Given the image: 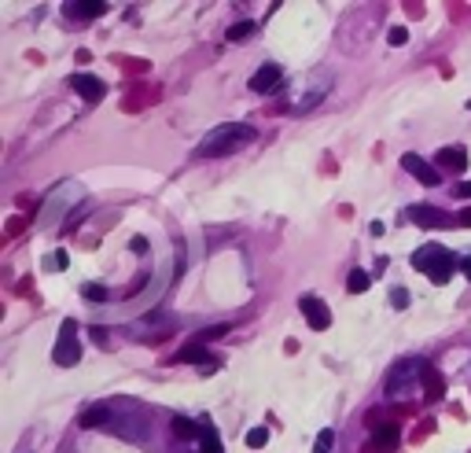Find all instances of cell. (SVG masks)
<instances>
[{"mask_svg":"<svg viewBox=\"0 0 471 453\" xmlns=\"http://www.w3.org/2000/svg\"><path fill=\"white\" fill-rule=\"evenodd\" d=\"M438 394H442V383H438V376L427 369V398H438Z\"/></svg>","mask_w":471,"mask_h":453,"instance_id":"cell-24","label":"cell"},{"mask_svg":"<svg viewBox=\"0 0 471 453\" xmlns=\"http://www.w3.org/2000/svg\"><path fill=\"white\" fill-rule=\"evenodd\" d=\"M412 265L420 269V273H427L431 284H446V280L457 273V254L446 251L442 243H427L412 254Z\"/></svg>","mask_w":471,"mask_h":453,"instance_id":"cell-2","label":"cell"},{"mask_svg":"<svg viewBox=\"0 0 471 453\" xmlns=\"http://www.w3.org/2000/svg\"><path fill=\"white\" fill-rule=\"evenodd\" d=\"M258 137L254 133V125H243V122H224V125H213L207 137H202V144L196 148L199 159H221V155H232V151H240L243 144H251V140Z\"/></svg>","mask_w":471,"mask_h":453,"instance_id":"cell-1","label":"cell"},{"mask_svg":"<svg viewBox=\"0 0 471 453\" xmlns=\"http://www.w3.org/2000/svg\"><path fill=\"white\" fill-rule=\"evenodd\" d=\"M405 214H409L412 225H423V229H438V225H446L442 214H438L435 207H423V203H416V207H409Z\"/></svg>","mask_w":471,"mask_h":453,"instance_id":"cell-10","label":"cell"},{"mask_svg":"<svg viewBox=\"0 0 471 453\" xmlns=\"http://www.w3.org/2000/svg\"><path fill=\"white\" fill-rule=\"evenodd\" d=\"M169 361H174V365H177V361H185V365H199V361H213V358H210V350L202 347V343H188V347H180Z\"/></svg>","mask_w":471,"mask_h":453,"instance_id":"cell-11","label":"cell"},{"mask_svg":"<svg viewBox=\"0 0 471 453\" xmlns=\"http://www.w3.org/2000/svg\"><path fill=\"white\" fill-rule=\"evenodd\" d=\"M401 170H409L420 185H438V181H442V174H438L431 163H423L420 155H412V151H409V155H401Z\"/></svg>","mask_w":471,"mask_h":453,"instance_id":"cell-7","label":"cell"},{"mask_svg":"<svg viewBox=\"0 0 471 453\" xmlns=\"http://www.w3.org/2000/svg\"><path fill=\"white\" fill-rule=\"evenodd\" d=\"M81 295L89 299V302H107V288H103V284H85Z\"/></svg>","mask_w":471,"mask_h":453,"instance_id":"cell-21","label":"cell"},{"mask_svg":"<svg viewBox=\"0 0 471 453\" xmlns=\"http://www.w3.org/2000/svg\"><path fill=\"white\" fill-rule=\"evenodd\" d=\"M453 196H457V199H471V181H464V185H457V188H453Z\"/></svg>","mask_w":471,"mask_h":453,"instance_id":"cell-27","label":"cell"},{"mask_svg":"<svg viewBox=\"0 0 471 453\" xmlns=\"http://www.w3.org/2000/svg\"><path fill=\"white\" fill-rule=\"evenodd\" d=\"M376 446L379 450H394V446H398V424H383L376 431Z\"/></svg>","mask_w":471,"mask_h":453,"instance_id":"cell-15","label":"cell"},{"mask_svg":"<svg viewBox=\"0 0 471 453\" xmlns=\"http://www.w3.org/2000/svg\"><path fill=\"white\" fill-rule=\"evenodd\" d=\"M387 41H390L394 48H401L405 41H409V34H405V26H390V34H387Z\"/></svg>","mask_w":471,"mask_h":453,"instance_id":"cell-22","label":"cell"},{"mask_svg":"<svg viewBox=\"0 0 471 453\" xmlns=\"http://www.w3.org/2000/svg\"><path fill=\"white\" fill-rule=\"evenodd\" d=\"M457 225H471V207H468V210H460V218H457Z\"/></svg>","mask_w":471,"mask_h":453,"instance_id":"cell-29","label":"cell"},{"mask_svg":"<svg viewBox=\"0 0 471 453\" xmlns=\"http://www.w3.org/2000/svg\"><path fill=\"white\" fill-rule=\"evenodd\" d=\"M280 78H284V70L276 67V63H262L258 70L251 74V92H258V96H265V92H273L276 85H280Z\"/></svg>","mask_w":471,"mask_h":453,"instance_id":"cell-6","label":"cell"},{"mask_svg":"<svg viewBox=\"0 0 471 453\" xmlns=\"http://www.w3.org/2000/svg\"><path fill=\"white\" fill-rule=\"evenodd\" d=\"M328 89H331V78H328V74H320V78H313V85H309V89L302 92V100L295 103V111L302 114V111H309V107H317V103L328 96Z\"/></svg>","mask_w":471,"mask_h":453,"instance_id":"cell-8","label":"cell"},{"mask_svg":"<svg viewBox=\"0 0 471 453\" xmlns=\"http://www.w3.org/2000/svg\"><path fill=\"white\" fill-rule=\"evenodd\" d=\"M224 332H229V325H213V328H207V332L199 336V343H207V339H221Z\"/></svg>","mask_w":471,"mask_h":453,"instance_id":"cell-25","label":"cell"},{"mask_svg":"<svg viewBox=\"0 0 471 453\" xmlns=\"http://www.w3.org/2000/svg\"><path fill=\"white\" fill-rule=\"evenodd\" d=\"M202 453H221V442H218V427L213 424H202Z\"/></svg>","mask_w":471,"mask_h":453,"instance_id":"cell-17","label":"cell"},{"mask_svg":"<svg viewBox=\"0 0 471 453\" xmlns=\"http://www.w3.org/2000/svg\"><path fill=\"white\" fill-rule=\"evenodd\" d=\"M107 416H111V405H92V409H85V413L78 416V424L81 427H100Z\"/></svg>","mask_w":471,"mask_h":453,"instance_id":"cell-13","label":"cell"},{"mask_svg":"<svg viewBox=\"0 0 471 453\" xmlns=\"http://www.w3.org/2000/svg\"><path fill=\"white\" fill-rule=\"evenodd\" d=\"M368 284H372V276L365 273V269H353V273L346 276V291H350V295H365Z\"/></svg>","mask_w":471,"mask_h":453,"instance_id":"cell-14","label":"cell"},{"mask_svg":"<svg viewBox=\"0 0 471 453\" xmlns=\"http://www.w3.org/2000/svg\"><path fill=\"white\" fill-rule=\"evenodd\" d=\"M331 446H335V431H320L317 435V446H313V453H331Z\"/></svg>","mask_w":471,"mask_h":453,"instance_id":"cell-20","label":"cell"},{"mask_svg":"<svg viewBox=\"0 0 471 453\" xmlns=\"http://www.w3.org/2000/svg\"><path fill=\"white\" fill-rule=\"evenodd\" d=\"M174 435H180V439H196V435H202V424H191V420L177 416V420H174Z\"/></svg>","mask_w":471,"mask_h":453,"instance_id":"cell-18","label":"cell"},{"mask_svg":"<svg viewBox=\"0 0 471 453\" xmlns=\"http://www.w3.org/2000/svg\"><path fill=\"white\" fill-rule=\"evenodd\" d=\"M70 89L81 96V100H89V103H96V100H103L107 96V85L96 78V74H70Z\"/></svg>","mask_w":471,"mask_h":453,"instance_id":"cell-5","label":"cell"},{"mask_svg":"<svg viewBox=\"0 0 471 453\" xmlns=\"http://www.w3.org/2000/svg\"><path fill=\"white\" fill-rule=\"evenodd\" d=\"M265 442H269V427H251L247 431V446L251 450H262Z\"/></svg>","mask_w":471,"mask_h":453,"instance_id":"cell-19","label":"cell"},{"mask_svg":"<svg viewBox=\"0 0 471 453\" xmlns=\"http://www.w3.org/2000/svg\"><path fill=\"white\" fill-rule=\"evenodd\" d=\"M52 265L67 269V265H70V254H67V251H56V254H52Z\"/></svg>","mask_w":471,"mask_h":453,"instance_id":"cell-26","label":"cell"},{"mask_svg":"<svg viewBox=\"0 0 471 453\" xmlns=\"http://www.w3.org/2000/svg\"><path fill=\"white\" fill-rule=\"evenodd\" d=\"M298 310H302V317L309 321V328H313V332H324L331 325V310L317 295H302V299H298Z\"/></svg>","mask_w":471,"mask_h":453,"instance_id":"cell-4","label":"cell"},{"mask_svg":"<svg viewBox=\"0 0 471 453\" xmlns=\"http://www.w3.org/2000/svg\"><path fill=\"white\" fill-rule=\"evenodd\" d=\"M390 302H394L398 310H405V306H409V291H405V288H394V291H390Z\"/></svg>","mask_w":471,"mask_h":453,"instance_id":"cell-23","label":"cell"},{"mask_svg":"<svg viewBox=\"0 0 471 453\" xmlns=\"http://www.w3.org/2000/svg\"><path fill=\"white\" fill-rule=\"evenodd\" d=\"M460 273H464V276L471 280V258H464V262H460Z\"/></svg>","mask_w":471,"mask_h":453,"instance_id":"cell-30","label":"cell"},{"mask_svg":"<svg viewBox=\"0 0 471 453\" xmlns=\"http://www.w3.org/2000/svg\"><path fill=\"white\" fill-rule=\"evenodd\" d=\"M52 361L63 365V369H74L81 361V343H78V325L67 317L59 325V339H56V350H52Z\"/></svg>","mask_w":471,"mask_h":453,"instance_id":"cell-3","label":"cell"},{"mask_svg":"<svg viewBox=\"0 0 471 453\" xmlns=\"http://www.w3.org/2000/svg\"><path fill=\"white\" fill-rule=\"evenodd\" d=\"M254 30H258V23H251V19H243V23H232V26H229V41H232V45H236V41H247Z\"/></svg>","mask_w":471,"mask_h":453,"instance_id":"cell-16","label":"cell"},{"mask_svg":"<svg viewBox=\"0 0 471 453\" xmlns=\"http://www.w3.org/2000/svg\"><path fill=\"white\" fill-rule=\"evenodd\" d=\"M103 12H107L103 0H92V4H67V15H74V19H100Z\"/></svg>","mask_w":471,"mask_h":453,"instance_id":"cell-12","label":"cell"},{"mask_svg":"<svg viewBox=\"0 0 471 453\" xmlns=\"http://www.w3.org/2000/svg\"><path fill=\"white\" fill-rule=\"evenodd\" d=\"M133 251H136V254L147 251V240H144V236H133Z\"/></svg>","mask_w":471,"mask_h":453,"instance_id":"cell-28","label":"cell"},{"mask_svg":"<svg viewBox=\"0 0 471 453\" xmlns=\"http://www.w3.org/2000/svg\"><path fill=\"white\" fill-rule=\"evenodd\" d=\"M438 170H449V174H464L468 170V151L453 144V148H442L438 151Z\"/></svg>","mask_w":471,"mask_h":453,"instance_id":"cell-9","label":"cell"}]
</instances>
